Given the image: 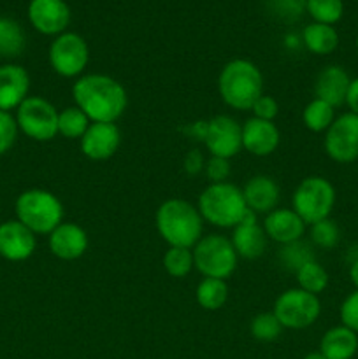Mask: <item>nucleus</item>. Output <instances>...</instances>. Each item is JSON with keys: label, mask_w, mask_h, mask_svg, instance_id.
<instances>
[{"label": "nucleus", "mask_w": 358, "mask_h": 359, "mask_svg": "<svg viewBox=\"0 0 358 359\" xmlns=\"http://www.w3.org/2000/svg\"><path fill=\"white\" fill-rule=\"evenodd\" d=\"M293 210L305 224H314L330 217L336 205V188L321 175H309L293 193Z\"/></svg>", "instance_id": "obj_6"}, {"label": "nucleus", "mask_w": 358, "mask_h": 359, "mask_svg": "<svg viewBox=\"0 0 358 359\" xmlns=\"http://www.w3.org/2000/svg\"><path fill=\"white\" fill-rule=\"evenodd\" d=\"M358 351V335L346 326H333L323 335L319 353L326 359H351Z\"/></svg>", "instance_id": "obj_23"}, {"label": "nucleus", "mask_w": 358, "mask_h": 359, "mask_svg": "<svg viewBox=\"0 0 358 359\" xmlns=\"http://www.w3.org/2000/svg\"><path fill=\"white\" fill-rule=\"evenodd\" d=\"M218 91L228 107L251 111L253 104L263 95V76L258 67L244 58H235L221 69Z\"/></svg>", "instance_id": "obj_3"}, {"label": "nucleus", "mask_w": 358, "mask_h": 359, "mask_svg": "<svg viewBox=\"0 0 358 359\" xmlns=\"http://www.w3.org/2000/svg\"><path fill=\"white\" fill-rule=\"evenodd\" d=\"M251 111H253V118L265 119V121H274V118L279 114V104H277L276 98L270 97V95H262V97L253 104Z\"/></svg>", "instance_id": "obj_39"}, {"label": "nucleus", "mask_w": 358, "mask_h": 359, "mask_svg": "<svg viewBox=\"0 0 358 359\" xmlns=\"http://www.w3.org/2000/svg\"><path fill=\"white\" fill-rule=\"evenodd\" d=\"M351 77L343 67L329 65L318 74L314 81V95L319 100L326 102L333 109L340 107L346 102L347 88H350Z\"/></svg>", "instance_id": "obj_20"}, {"label": "nucleus", "mask_w": 358, "mask_h": 359, "mask_svg": "<svg viewBox=\"0 0 358 359\" xmlns=\"http://www.w3.org/2000/svg\"><path fill=\"white\" fill-rule=\"evenodd\" d=\"M27 37L18 21L0 18V58L13 60L23 53Z\"/></svg>", "instance_id": "obj_25"}, {"label": "nucleus", "mask_w": 358, "mask_h": 359, "mask_svg": "<svg viewBox=\"0 0 358 359\" xmlns=\"http://www.w3.org/2000/svg\"><path fill=\"white\" fill-rule=\"evenodd\" d=\"M350 279L353 283L354 290H358V256L350 263Z\"/></svg>", "instance_id": "obj_42"}, {"label": "nucleus", "mask_w": 358, "mask_h": 359, "mask_svg": "<svg viewBox=\"0 0 358 359\" xmlns=\"http://www.w3.org/2000/svg\"><path fill=\"white\" fill-rule=\"evenodd\" d=\"M202 142L211 156L230 160L242 149V126L230 116H214L206 121Z\"/></svg>", "instance_id": "obj_12"}, {"label": "nucleus", "mask_w": 358, "mask_h": 359, "mask_svg": "<svg viewBox=\"0 0 358 359\" xmlns=\"http://www.w3.org/2000/svg\"><path fill=\"white\" fill-rule=\"evenodd\" d=\"M305 11L314 23L336 25L344 14L343 0H307Z\"/></svg>", "instance_id": "obj_32"}, {"label": "nucleus", "mask_w": 358, "mask_h": 359, "mask_svg": "<svg viewBox=\"0 0 358 359\" xmlns=\"http://www.w3.org/2000/svg\"><path fill=\"white\" fill-rule=\"evenodd\" d=\"M340 323L358 335V290L347 294L339 309Z\"/></svg>", "instance_id": "obj_37"}, {"label": "nucleus", "mask_w": 358, "mask_h": 359, "mask_svg": "<svg viewBox=\"0 0 358 359\" xmlns=\"http://www.w3.org/2000/svg\"><path fill=\"white\" fill-rule=\"evenodd\" d=\"M325 153L337 163L358 160V114L346 112L333 119L325 132Z\"/></svg>", "instance_id": "obj_11"}, {"label": "nucleus", "mask_w": 358, "mask_h": 359, "mask_svg": "<svg viewBox=\"0 0 358 359\" xmlns=\"http://www.w3.org/2000/svg\"><path fill=\"white\" fill-rule=\"evenodd\" d=\"M281 133L274 121L249 118L242 125V147L253 156H269L277 149Z\"/></svg>", "instance_id": "obj_18"}, {"label": "nucleus", "mask_w": 358, "mask_h": 359, "mask_svg": "<svg viewBox=\"0 0 358 359\" xmlns=\"http://www.w3.org/2000/svg\"><path fill=\"white\" fill-rule=\"evenodd\" d=\"M197 304L204 311H220L228 298V286L221 279H209L204 277L202 283L197 286Z\"/></svg>", "instance_id": "obj_27"}, {"label": "nucleus", "mask_w": 358, "mask_h": 359, "mask_svg": "<svg viewBox=\"0 0 358 359\" xmlns=\"http://www.w3.org/2000/svg\"><path fill=\"white\" fill-rule=\"evenodd\" d=\"M183 165H185V172L188 175H199L206 167V158L199 149H192L185 156V163Z\"/></svg>", "instance_id": "obj_40"}, {"label": "nucleus", "mask_w": 358, "mask_h": 359, "mask_svg": "<svg viewBox=\"0 0 358 359\" xmlns=\"http://www.w3.org/2000/svg\"><path fill=\"white\" fill-rule=\"evenodd\" d=\"M18 128L32 140L48 142L58 135V111L42 97H28L16 109Z\"/></svg>", "instance_id": "obj_9"}, {"label": "nucleus", "mask_w": 358, "mask_h": 359, "mask_svg": "<svg viewBox=\"0 0 358 359\" xmlns=\"http://www.w3.org/2000/svg\"><path fill=\"white\" fill-rule=\"evenodd\" d=\"M307 0H270L269 6L274 16L279 18L281 21H297L304 14Z\"/></svg>", "instance_id": "obj_35"}, {"label": "nucleus", "mask_w": 358, "mask_h": 359, "mask_svg": "<svg viewBox=\"0 0 358 359\" xmlns=\"http://www.w3.org/2000/svg\"><path fill=\"white\" fill-rule=\"evenodd\" d=\"M18 123L11 112L0 111V156L14 146L18 137Z\"/></svg>", "instance_id": "obj_36"}, {"label": "nucleus", "mask_w": 358, "mask_h": 359, "mask_svg": "<svg viewBox=\"0 0 358 359\" xmlns=\"http://www.w3.org/2000/svg\"><path fill=\"white\" fill-rule=\"evenodd\" d=\"M302 42H304V46L311 53L325 56L337 49V46H339V34H337V30L332 25H321L312 21L302 32Z\"/></svg>", "instance_id": "obj_24"}, {"label": "nucleus", "mask_w": 358, "mask_h": 359, "mask_svg": "<svg viewBox=\"0 0 358 359\" xmlns=\"http://www.w3.org/2000/svg\"><path fill=\"white\" fill-rule=\"evenodd\" d=\"M72 97L76 107H79L91 123H116L128 104L121 83L105 74L77 77L72 86Z\"/></svg>", "instance_id": "obj_1"}, {"label": "nucleus", "mask_w": 358, "mask_h": 359, "mask_svg": "<svg viewBox=\"0 0 358 359\" xmlns=\"http://www.w3.org/2000/svg\"><path fill=\"white\" fill-rule=\"evenodd\" d=\"M157 230L168 248H195L204 237V219L199 209L181 198L165 200L157 210Z\"/></svg>", "instance_id": "obj_2"}, {"label": "nucleus", "mask_w": 358, "mask_h": 359, "mask_svg": "<svg viewBox=\"0 0 358 359\" xmlns=\"http://www.w3.org/2000/svg\"><path fill=\"white\" fill-rule=\"evenodd\" d=\"M230 241L237 256L244 259L260 258L267 249V235L258 223L237 224Z\"/></svg>", "instance_id": "obj_22"}, {"label": "nucleus", "mask_w": 358, "mask_h": 359, "mask_svg": "<svg viewBox=\"0 0 358 359\" xmlns=\"http://www.w3.org/2000/svg\"><path fill=\"white\" fill-rule=\"evenodd\" d=\"M304 359H326V358L323 356V354L319 353V351H312V353H309Z\"/></svg>", "instance_id": "obj_43"}, {"label": "nucleus", "mask_w": 358, "mask_h": 359, "mask_svg": "<svg viewBox=\"0 0 358 359\" xmlns=\"http://www.w3.org/2000/svg\"><path fill=\"white\" fill-rule=\"evenodd\" d=\"M357 49H358V37H357Z\"/></svg>", "instance_id": "obj_44"}, {"label": "nucleus", "mask_w": 358, "mask_h": 359, "mask_svg": "<svg viewBox=\"0 0 358 359\" xmlns=\"http://www.w3.org/2000/svg\"><path fill=\"white\" fill-rule=\"evenodd\" d=\"M121 144V132L116 123H91L81 137V151L93 161L109 160Z\"/></svg>", "instance_id": "obj_14"}, {"label": "nucleus", "mask_w": 358, "mask_h": 359, "mask_svg": "<svg viewBox=\"0 0 358 359\" xmlns=\"http://www.w3.org/2000/svg\"><path fill=\"white\" fill-rule=\"evenodd\" d=\"M193 251L186 248H168L164 255V269L174 279H183L192 272Z\"/></svg>", "instance_id": "obj_31"}, {"label": "nucleus", "mask_w": 358, "mask_h": 359, "mask_svg": "<svg viewBox=\"0 0 358 359\" xmlns=\"http://www.w3.org/2000/svg\"><path fill=\"white\" fill-rule=\"evenodd\" d=\"M333 119H336V109L326 102L319 100V98L309 102L302 112V121H304L305 128L314 133L326 132Z\"/></svg>", "instance_id": "obj_28"}, {"label": "nucleus", "mask_w": 358, "mask_h": 359, "mask_svg": "<svg viewBox=\"0 0 358 359\" xmlns=\"http://www.w3.org/2000/svg\"><path fill=\"white\" fill-rule=\"evenodd\" d=\"M49 251L63 262L79 259L88 249V233L76 223H62L48 235Z\"/></svg>", "instance_id": "obj_16"}, {"label": "nucleus", "mask_w": 358, "mask_h": 359, "mask_svg": "<svg viewBox=\"0 0 358 359\" xmlns=\"http://www.w3.org/2000/svg\"><path fill=\"white\" fill-rule=\"evenodd\" d=\"M207 179L211 181V184H218V182H227V179L230 177V160H225V158L211 156L206 161V167H204Z\"/></svg>", "instance_id": "obj_38"}, {"label": "nucleus", "mask_w": 358, "mask_h": 359, "mask_svg": "<svg viewBox=\"0 0 358 359\" xmlns=\"http://www.w3.org/2000/svg\"><path fill=\"white\" fill-rule=\"evenodd\" d=\"M28 20L41 34L60 35L70 23V7L65 0H32Z\"/></svg>", "instance_id": "obj_13"}, {"label": "nucleus", "mask_w": 358, "mask_h": 359, "mask_svg": "<svg viewBox=\"0 0 358 359\" xmlns=\"http://www.w3.org/2000/svg\"><path fill=\"white\" fill-rule=\"evenodd\" d=\"M249 330L258 342H274L283 333V326L277 321L274 312H262V314L255 316Z\"/></svg>", "instance_id": "obj_33"}, {"label": "nucleus", "mask_w": 358, "mask_h": 359, "mask_svg": "<svg viewBox=\"0 0 358 359\" xmlns=\"http://www.w3.org/2000/svg\"><path fill=\"white\" fill-rule=\"evenodd\" d=\"M344 104L347 105L350 112L358 114V77L351 79L350 88H347V93H346V102H344Z\"/></svg>", "instance_id": "obj_41"}, {"label": "nucleus", "mask_w": 358, "mask_h": 359, "mask_svg": "<svg viewBox=\"0 0 358 359\" xmlns=\"http://www.w3.org/2000/svg\"><path fill=\"white\" fill-rule=\"evenodd\" d=\"M37 245L34 231L18 219L0 224V256L7 262H25L30 258Z\"/></svg>", "instance_id": "obj_15"}, {"label": "nucleus", "mask_w": 358, "mask_h": 359, "mask_svg": "<svg viewBox=\"0 0 358 359\" xmlns=\"http://www.w3.org/2000/svg\"><path fill=\"white\" fill-rule=\"evenodd\" d=\"M237 259L239 256L232 241L223 235H207L193 248L195 269L209 279H228L237 269Z\"/></svg>", "instance_id": "obj_7"}, {"label": "nucleus", "mask_w": 358, "mask_h": 359, "mask_svg": "<svg viewBox=\"0 0 358 359\" xmlns=\"http://www.w3.org/2000/svg\"><path fill=\"white\" fill-rule=\"evenodd\" d=\"M277 258H279L281 266H283L284 270L297 273L302 266L314 262L316 256H314V249H312V245L300 238V241H295V242H290V244L281 245V251L279 255H277Z\"/></svg>", "instance_id": "obj_26"}, {"label": "nucleus", "mask_w": 358, "mask_h": 359, "mask_svg": "<svg viewBox=\"0 0 358 359\" xmlns=\"http://www.w3.org/2000/svg\"><path fill=\"white\" fill-rule=\"evenodd\" d=\"M30 76L16 63L0 65V111L11 112L28 98Z\"/></svg>", "instance_id": "obj_17"}, {"label": "nucleus", "mask_w": 358, "mask_h": 359, "mask_svg": "<svg viewBox=\"0 0 358 359\" xmlns=\"http://www.w3.org/2000/svg\"><path fill=\"white\" fill-rule=\"evenodd\" d=\"M340 241V230L330 217L311 224V242L319 249H333Z\"/></svg>", "instance_id": "obj_34"}, {"label": "nucleus", "mask_w": 358, "mask_h": 359, "mask_svg": "<svg viewBox=\"0 0 358 359\" xmlns=\"http://www.w3.org/2000/svg\"><path fill=\"white\" fill-rule=\"evenodd\" d=\"M49 65L62 77H81L90 62V49L79 34L63 32L49 46Z\"/></svg>", "instance_id": "obj_10"}, {"label": "nucleus", "mask_w": 358, "mask_h": 359, "mask_svg": "<svg viewBox=\"0 0 358 359\" xmlns=\"http://www.w3.org/2000/svg\"><path fill=\"white\" fill-rule=\"evenodd\" d=\"M274 316L283 328L304 330L314 325L321 314V302L300 287L283 291L274 302Z\"/></svg>", "instance_id": "obj_8"}, {"label": "nucleus", "mask_w": 358, "mask_h": 359, "mask_svg": "<svg viewBox=\"0 0 358 359\" xmlns=\"http://www.w3.org/2000/svg\"><path fill=\"white\" fill-rule=\"evenodd\" d=\"M279 186L269 175H255L242 188L246 205L256 214L272 212L279 202Z\"/></svg>", "instance_id": "obj_21"}, {"label": "nucleus", "mask_w": 358, "mask_h": 359, "mask_svg": "<svg viewBox=\"0 0 358 359\" xmlns=\"http://www.w3.org/2000/svg\"><path fill=\"white\" fill-rule=\"evenodd\" d=\"M263 231L267 238L284 245L304 237L305 223L293 209H274L265 216Z\"/></svg>", "instance_id": "obj_19"}, {"label": "nucleus", "mask_w": 358, "mask_h": 359, "mask_svg": "<svg viewBox=\"0 0 358 359\" xmlns=\"http://www.w3.org/2000/svg\"><path fill=\"white\" fill-rule=\"evenodd\" d=\"M90 125V118L76 105L58 112V133L65 139H81Z\"/></svg>", "instance_id": "obj_29"}, {"label": "nucleus", "mask_w": 358, "mask_h": 359, "mask_svg": "<svg viewBox=\"0 0 358 359\" xmlns=\"http://www.w3.org/2000/svg\"><path fill=\"white\" fill-rule=\"evenodd\" d=\"M16 219L35 235H49L63 223V205L46 189H27L16 200Z\"/></svg>", "instance_id": "obj_5"}, {"label": "nucleus", "mask_w": 358, "mask_h": 359, "mask_svg": "<svg viewBox=\"0 0 358 359\" xmlns=\"http://www.w3.org/2000/svg\"><path fill=\"white\" fill-rule=\"evenodd\" d=\"M295 276H297L298 287L307 291V293L316 294V297L321 294L329 286V272L316 259L302 266Z\"/></svg>", "instance_id": "obj_30"}, {"label": "nucleus", "mask_w": 358, "mask_h": 359, "mask_svg": "<svg viewBox=\"0 0 358 359\" xmlns=\"http://www.w3.org/2000/svg\"><path fill=\"white\" fill-rule=\"evenodd\" d=\"M200 216L218 228H235L248 212L242 189L232 182L209 184L199 196Z\"/></svg>", "instance_id": "obj_4"}]
</instances>
